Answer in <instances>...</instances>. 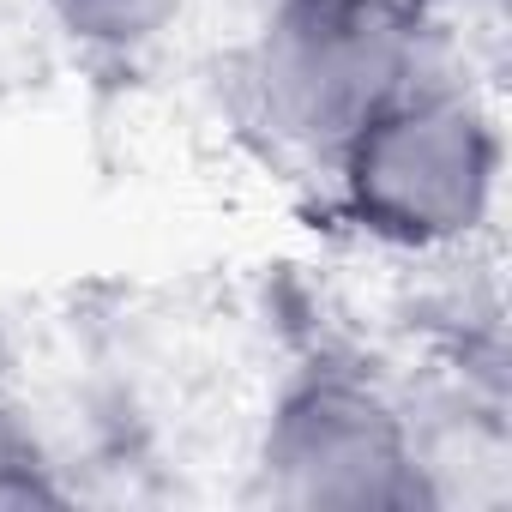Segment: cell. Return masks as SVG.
<instances>
[{
    "mask_svg": "<svg viewBox=\"0 0 512 512\" xmlns=\"http://www.w3.org/2000/svg\"><path fill=\"white\" fill-rule=\"evenodd\" d=\"M500 169V115L452 67L398 91L320 163L338 223L416 260H458L488 235Z\"/></svg>",
    "mask_w": 512,
    "mask_h": 512,
    "instance_id": "cell-1",
    "label": "cell"
},
{
    "mask_svg": "<svg viewBox=\"0 0 512 512\" xmlns=\"http://www.w3.org/2000/svg\"><path fill=\"white\" fill-rule=\"evenodd\" d=\"M434 67L446 55L422 0H272L247 43V97L253 121L320 169Z\"/></svg>",
    "mask_w": 512,
    "mask_h": 512,
    "instance_id": "cell-2",
    "label": "cell"
},
{
    "mask_svg": "<svg viewBox=\"0 0 512 512\" xmlns=\"http://www.w3.org/2000/svg\"><path fill=\"white\" fill-rule=\"evenodd\" d=\"M253 494L302 512L440 506L416 410L356 356L296 362L253 440Z\"/></svg>",
    "mask_w": 512,
    "mask_h": 512,
    "instance_id": "cell-3",
    "label": "cell"
},
{
    "mask_svg": "<svg viewBox=\"0 0 512 512\" xmlns=\"http://www.w3.org/2000/svg\"><path fill=\"white\" fill-rule=\"evenodd\" d=\"M43 13L91 61H145L187 25L193 0H43Z\"/></svg>",
    "mask_w": 512,
    "mask_h": 512,
    "instance_id": "cell-4",
    "label": "cell"
},
{
    "mask_svg": "<svg viewBox=\"0 0 512 512\" xmlns=\"http://www.w3.org/2000/svg\"><path fill=\"white\" fill-rule=\"evenodd\" d=\"M67 500V482H55V470L31 452V440L0 434V506H49Z\"/></svg>",
    "mask_w": 512,
    "mask_h": 512,
    "instance_id": "cell-5",
    "label": "cell"
}]
</instances>
